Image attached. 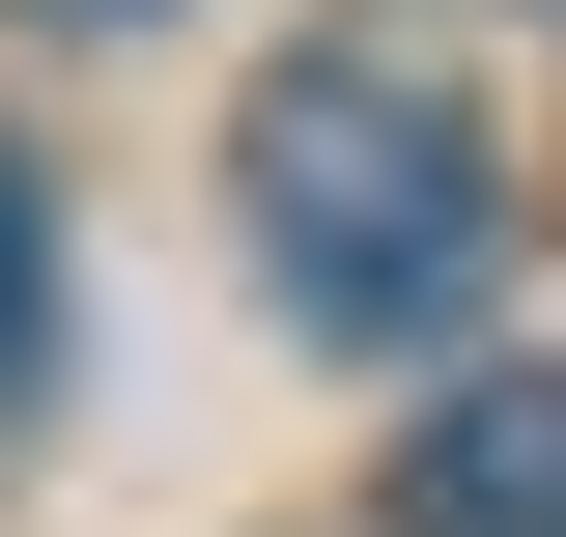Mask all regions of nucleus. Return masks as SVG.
I'll return each mask as SVG.
<instances>
[{"instance_id":"2","label":"nucleus","mask_w":566,"mask_h":537,"mask_svg":"<svg viewBox=\"0 0 566 537\" xmlns=\"http://www.w3.org/2000/svg\"><path fill=\"white\" fill-rule=\"evenodd\" d=\"M397 537H566V368H453L397 424Z\"/></svg>"},{"instance_id":"3","label":"nucleus","mask_w":566,"mask_h":537,"mask_svg":"<svg viewBox=\"0 0 566 537\" xmlns=\"http://www.w3.org/2000/svg\"><path fill=\"white\" fill-rule=\"evenodd\" d=\"M57 397V170H29V141H0V424Z\"/></svg>"},{"instance_id":"4","label":"nucleus","mask_w":566,"mask_h":537,"mask_svg":"<svg viewBox=\"0 0 566 537\" xmlns=\"http://www.w3.org/2000/svg\"><path fill=\"white\" fill-rule=\"evenodd\" d=\"M57 29H142V0H57Z\"/></svg>"},{"instance_id":"1","label":"nucleus","mask_w":566,"mask_h":537,"mask_svg":"<svg viewBox=\"0 0 566 537\" xmlns=\"http://www.w3.org/2000/svg\"><path fill=\"white\" fill-rule=\"evenodd\" d=\"M227 199H255V283H283V312H312V339H397V368H424V339H482L510 227H538V199H510V141L453 114L424 57H368V29H312V57L255 85Z\"/></svg>"}]
</instances>
